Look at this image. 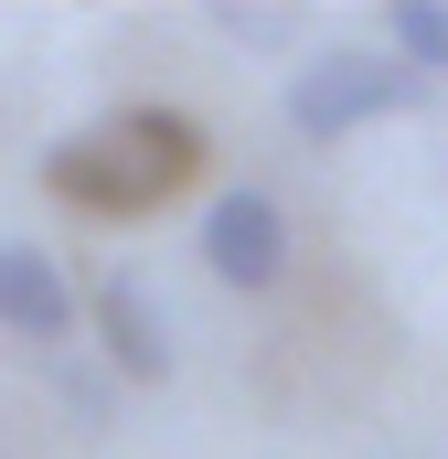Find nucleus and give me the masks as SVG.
Instances as JSON below:
<instances>
[{
    "instance_id": "7",
    "label": "nucleus",
    "mask_w": 448,
    "mask_h": 459,
    "mask_svg": "<svg viewBox=\"0 0 448 459\" xmlns=\"http://www.w3.org/2000/svg\"><path fill=\"white\" fill-rule=\"evenodd\" d=\"M54 395L75 406V428H108L117 417V395H108V374H86V363H54Z\"/></svg>"
},
{
    "instance_id": "1",
    "label": "nucleus",
    "mask_w": 448,
    "mask_h": 459,
    "mask_svg": "<svg viewBox=\"0 0 448 459\" xmlns=\"http://www.w3.org/2000/svg\"><path fill=\"white\" fill-rule=\"evenodd\" d=\"M193 171H203V128L182 108H108V117L65 128V139L43 150V182H54L75 214H108V225L171 204Z\"/></svg>"
},
{
    "instance_id": "8",
    "label": "nucleus",
    "mask_w": 448,
    "mask_h": 459,
    "mask_svg": "<svg viewBox=\"0 0 448 459\" xmlns=\"http://www.w3.org/2000/svg\"><path fill=\"white\" fill-rule=\"evenodd\" d=\"M224 32H235V43H256V54H267V43H289V22H278V11H224Z\"/></svg>"
},
{
    "instance_id": "2",
    "label": "nucleus",
    "mask_w": 448,
    "mask_h": 459,
    "mask_svg": "<svg viewBox=\"0 0 448 459\" xmlns=\"http://www.w3.org/2000/svg\"><path fill=\"white\" fill-rule=\"evenodd\" d=\"M417 97H427V75H406L384 43H332L289 75V128L299 139H352L374 117H406Z\"/></svg>"
},
{
    "instance_id": "3",
    "label": "nucleus",
    "mask_w": 448,
    "mask_h": 459,
    "mask_svg": "<svg viewBox=\"0 0 448 459\" xmlns=\"http://www.w3.org/2000/svg\"><path fill=\"white\" fill-rule=\"evenodd\" d=\"M203 267H214L224 289H278V267H289V214H278L256 182H235L214 214H203Z\"/></svg>"
},
{
    "instance_id": "4",
    "label": "nucleus",
    "mask_w": 448,
    "mask_h": 459,
    "mask_svg": "<svg viewBox=\"0 0 448 459\" xmlns=\"http://www.w3.org/2000/svg\"><path fill=\"white\" fill-rule=\"evenodd\" d=\"M0 332L11 342H75V289L43 246L0 235Z\"/></svg>"
},
{
    "instance_id": "5",
    "label": "nucleus",
    "mask_w": 448,
    "mask_h": 459,
    "mask_svg": "<svg viewBox=\"0 0 448 459\" xmlns=\"http://www.w3.org/2000/svg\"><path fill=\"white\" fill-rule=\"evenodd\" d=\"M86 310H97V342H108V363L128 374V385H160V374H171V321H160V299H150L128 267L97 278V299H86Z\"/></svg>"
},
{
    "instance_id": "6",
    "label": "nucleus",
    "mask_w": 448,
    "mask_h": 459,
    "mask_svg": "<svg viewBox=\"0 0 448 459\" xmlns=\"http://www.w3.org/2000/svg\"><path fill=\"white\" fill-rule=\"evenodd\" d=\"M384 54L406 75H448V0H384Z\"/></svg>"
}]
</instances>
